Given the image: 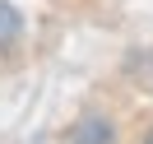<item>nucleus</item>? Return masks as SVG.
Wrapping results in <instances>:
<instances>
[{"label":"nucleus","instance_id":"obj_2","mask_svg":"<svg viewBox=\"0 0 153 144\" xmlns=\"http://www.w3.org/2000/svg\"><path fill=\"white\" fill-rule=\"evenodd\" d=\"M19 42H23V14L14 10L10 0H0V56L19 51Z\"/></svg>","mask_w":153,"mask_h":144},{"label":"nucleus","instance_id":"obj_3","mask_svg":"<svg viewBox=\"0 0 153 144\" xmlns=\"http://www.w3.org/2000/svg\"><path fill=\"white\" fill-rule=\"evenodd\" d=\"M139 144H153V125H149V130H144V135H139Z\"/></svg>","mask_w":153,"mask_h":144},{"label":"nucleus","instance_id":"obj_1","mask_svg":"<svg viewBox=\"0 0 153 144\" xmlns=\"http://www.w3.org/2000/svg\"><path fill=\"white\" fill-rule=\"evenodd\" d=\"M65 144H116V121L107 112H84L65 130Z\"/></svg>","mask_w":153,"mask_h":144}]
</instances>
